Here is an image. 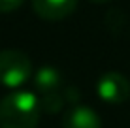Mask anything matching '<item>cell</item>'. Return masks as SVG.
<instances>
[{"label": "cell", "mask_w": 130, "mask_h": 128, "mask_svg": "<svg viewBox=\"0 0 130 128\" xmlns=\"http://www.w3.org/2000/svg\"><path fill=\"white\" fill-rule=\"evenodd\" d=\"M21 4H25V0H0V13H10L21 8Z\"/></svg>", "instance_id": "cell-7"}, {"label": "cell", "mask_w": 130, "mask_h": 128, "mask_svg": "<svg viewBox=\"0 0 130 128\" xmlns=\"http://www.w3.org/2000/svg\"><path fill=\"white\" fill-rule=\"evenodd\" d=\"M36 98L45 113H57L66 104V90L62 87V76L51 66H43L34 77Z\"/></svg>", "instance_id": "cell-2"}, {"label": "cell", "mask_w": 130, "mask_h": 128, "mask_svg": "<svg viewBox=\"0 0 130 128\" xmlns=\"http://www.w3.org/2000/svg\"><path fill=\"white\" fill-rule=\"evenodd\" d=\"M91 2H94V4H107V2H111V0H91Z\"/></svg>", "instance_id": "cell-8"}, {"label": "cell", "mask_w": 130, "mask_h": 128, "mask_svg": "<svg viewBox=\"0 0 130 128\" xmlns=\"http://www.w3.org/2000/svg\"><path fill=\"white\" fill-rule=\"evenodd\" d=\"M96 92L107 104H123L130 98V81L119 72H107L98 79Z\"/></svg>", "instance_id": "cell-4"}, {"label": "cell", "mask_w": 130, "mask_h": 128, "mask_svg": "<svg viewBox=\"0 0 130 128\" xmlns=\"http://www.w3.org/2000/svg\"><path fill=\"white\" fill-rule=\"evenodd\" d=\"M42 113L36 94L10 92L0 100V128H36Z\"/></svg>", "instance_id": "cell-1"}, {"label": "cell", "mask_w": 130, "mask_h": 128, "mask_svg": "<svg viewBox=\"0 0 130 128\" xmlns=\"http://www.w3.org/2000/svg\"><path fill=\"white\" fill-rule=\"evenodd\" d=\"M77 0H32V10L40 19L60 21L74 13Z\"/></svg>", "instance_id": "cell-5"}, {"label": "cell", "mask_w": 130, "mask_h": 128, "mask_svg": "<svg viewBox=\"0 0 130 128\" xmlns=\"http://www.w3.org/2000/svg\"><path fill=\"white\" fill-rule=\"evenodd\" d=\"M32 74V62L28 55L17 49L0 51V85L19 87Z\"/></svg>", "instance_id": "cell-3"}, {"label": "cell", "mask_w": 130, "mask_h": 128, "mask_svg": "<svg viewBox=\"0 0 130 128\" xmlns=\"http://www.w3.org/2000/svg\"><path fill=\"white\" fill-rule=\"evenodd\" d=\"M62 128H102V121L87 105H72L62 117Z\"/></svg>", "instance_id": "cell-6"}]
</instances>
